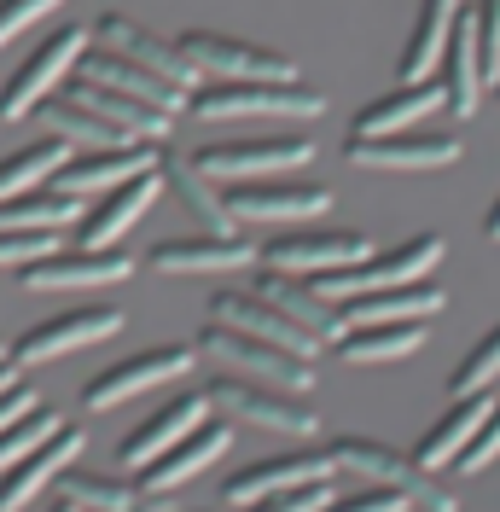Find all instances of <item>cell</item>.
<instances>
[{"label":"cell","mask_w":500,"mask_h":512,"mask_svg":"<svg viewBox=\"0 0 500 512\" xmlns=\"http://www.w3.org/2000/svg\"><path fill=\"white\" fill-rule=\"evenodd\" d=\"M437 111H448V94H442L437 76H425V82H402L396 94L361 105V111H355V123H349V134H402V128L431 123Z\"/></svg>","instance_id":"obj_28"},{"label":"cell","mask_w":500,"mask_h":512,"mask_svg":"<svg viewBox=\"0 0 500 512\" xmlns=\"http://www.w3.org/2000/svg\"><path fill=\"white\" fill-rule=\"evenodd\" d=\"M30 117H41V123H47V134H53V140H64L70 152H88V146H123V140H128L123 128H111L99 111L76 105L70 94H47Z\"/></svg>","instance_id":"obj_34"},{"label":"cell","mask_w":500,"mask_h":512,"mask_svg":"<svg viewBox=\"0 0 500 512\" xmlns=\"http://www.w3.org/2000/svg\"><path fill=\"white\" fill-rule=\"evenodd\" d=\"M123 332V309L111 303H94V309H64V315L30 326L24 338H12V361L18 367H35V361H59V355H76L88 344H105Z\"/></svg>","instance_id":"obj_11"},{"label":"cell","mask_w":500,"mask_h":512,"mask_svg":"<svg viewBox=\"0 0 500 512\" xmlns=\"http://www.w3.org/2000/svg\"><path fill=\"white\" fill-rule=\"evenodd\" d=\"M88 35H94L99 47H117V53H128L134 64H146V70H157V76H169L175 88H198V70L181 59V47H175V41H163L157 30H146V24L123 18V12H105Z\"/></svg>","instance_id":"obj_23"},{"label":"cell","mask_w":500,"mask_h":512,"mask_svg":"<svg viewBox=\"0 0 500 512\" xmlns=\"http://www.w3.org/2000/svg\"><path fill=\"white\" fill-rule=\"evenodd\" d=\"M0 361H12V344H0Z\"/></svg>","instance_id":"obj_49"},{"label":"cell","mask_w":500,"mask_h":512,"mask_svg":"<svg viewBox=\"0 0 500 512\" xmlns=\"http://www.w3.org/2000/svg\"><path fill=\"white\" fill-rule=\"evenodd\" d=\"M442 303H448L442 286L413 280V286H384V291L344 297V303H338V315H344V326H373V320H437Z\"/></svg>","instance_id":"obj_29"},{"label":"cell","mask_w":500,"mask_h":512,"mask_svg":"<svg viewBox=\"0 0 500 512\" xmlns=\"http://www.w3.org/2000/svg\"><path fill=\"white\" fill-rule=\"evenodd\" d=\"M59 251V233H24V227H0V268H24L35 256Z\"/></svg>","instance_id":"obj_42"},{"label":"cell","mask_w":500,"mask_h":512,"mask_svg":"<svg viewBox=\"0 0 500 512\" xmlns=\"http://www.w3.org/2000/svg\"><path fill=\"white\" fill-rule=\"evenodd\" d=\"M76 76H94V82L117 88V94L146 99V105L169 111V117H181V111H187V99H192V88H175L169 76H157V70L134 64L128 53H117V47H99V41H88V47H82V59H76Z\"/></svg>","instance_id":"obj_16"},{"label":"cell","mask_w":500,"mask_h":512,"mask_svg":"<svg viewBox=\"0 0 500 512\" xmlns=\"http://www.w3.org/2000/svg\"><path fill=\"white\" fill-rule=\"evenodd\" d=\"M53 6H64V0H0V47L18 41L24 30H35Z\"/></svg>","instance_id":"obj_44"},{"label":"cell","mask_w":500,"mask_h":512,"mask_svg":"<svg viewBox=\"0 0 500 512\" xmlns=\"http://www.w3.org/2000/svg\"><path fill=\"white\" fill-rule=\"evenodd\" d=\"M204 419H210V396H204V390L163 402L146 425H134V431L123 437V448H117V466H123V472H146L157 454H169V448L181 443L192 425H204Z\"/></svg>","instance_id":"obj_19"},{"label":"cell","mask_w":500,"mask_h":512,"mask_svg":"<svg viewBox=\"0 0 500 512\" xmlns=\"http://www.w3.org/2000/svg\"><path fill=\"white\" fill-rule=\"evenodd\" d=\"M460 12H466L460 0H419L413 35H407L402 64H396V76H402V82H425V76H437L442 47H448V35H454V18H460Z\"/></svg>","instance_id":"obj_31"},{"label":"cell","mask_w":500,"mask_h":512,"mask_svg":"<svg viewBox=\"0 0 500 512\" xmlns=\"http://www.w3.org/2000/svg\"><path fill=\"white\" fill-rule=\"evenodd\" d=\"M344 158L355 169H448L460 158V134L402 128V134H349Z\"/></svg>","instance_id":"obj_15"},{"label":"cell","mask_w":500,"mask_h":512,"mask_svg":"<svg viewBox=\"0 0 500 512\" xmlns=\"http://www.w3.org/2000/svg\"><path fill=\"white\" fill-rule=\"evenodd\" d=\"M483 233H489V239H500V198H495V210H489V222H483Z\"/></svg>","instance_id":"obj_46"},{"label":"cell","mask_w":500,"mask_h":512,"mask_svg":"<svg viewBox=\"0 0 500 512\" xmlns=\"http://www.w3.org/2000/svg\"><path fill=\"white\" fill-rule=\"evenodd\" d=\"M157 158H163V146H146V140L88 146V152H70V158L53 169L47 187L70 192V198H99V192H111V187H123V181H134V175L157 169Z\"/></svg>","instance_id":"obj_10"},{"label":"cell","mask_w":500,"mask_h":512,"mask_svg":"<svg viewBox=\"0 0 500 512\" xmlns=\"http://www.w3.org/2000/svg\"><path fill=\"white\" fill-rule=\"evenodd\" d=\"M495 94H500V76H495Z\"/></svg>","instance_id":"obj_51"},{"label":"cell","mask_w":500,"mask_h":512,"mask_svg":"<svg viewBox=\"0 0 500 512\" xmlns=\"http://www.w3.org/2000/svg\"><path fill=\"white\" fill-rule=\"evenodd\" d=\"M59 489H64V501H76L82 512H134L140 507L134 495H146V489H134V483L99 478V472H64Z\"/></svg>","instance_id":"obj_37"},{"label":"cell","mask_w":500,"mask_h":512,"mask_svg":"<svg viewBox=\"0 0 500 512\" xmlns=\"http://www.w3.org/2000/svg\"><path fill=\"white\" fill-rule=\"evenodd\" d=\"M332 454H274V460H250V466H239L233 478H227V507H256L262 495H280V489H297V483H320L332 478Z\"/></svg>","instance_id":"obj_22"},{"label":"cell","mask_w":500,"mask_h":512,"mask_svg":"<svg viewBox=\"0 0 500 512\" xmlns=\"http://www.w3.org/2000/svg\"><path fill=\"white\" fill-rule=\"evenodd\" d=\"M157 192H163V175L157 169H146V175H134V181H123V187H111V192H99V204L82 216V245L111 251L128 227L157 204Z\"/></svg>","instance_id":"obj_26"},{"label":"cell","mask_w":500,"mask_h":512,"mask_svg":"<svg viewBox=\"0 0 500 512\" xmlns=\"http://www.w3.org/2000/svg\"><path fill=\"white\" fill-rule=\"evenodd\" d=\"M210 408L221 419H245V425H262V431H280V437H309L314 431V408L303 402V390H280V384L245 379V373H221V379L204 384Z\"/></svg>","instance_id":"obj_3"},{"label":"cell","mask_w":500,"mask_h":512,"mask_svg":"<svg viewBox=\"0 0 500 512\" xmlns=\"http://www.w3.org/2000/svg\"><path fill=\"white\" fill-rule=\"evenodd\" d=\"M500 460V396H495V408L483 414V425H477V437H471L466 448H460V460H454V472H483V466H495Z\"/></svg>","instance_id":"obj_41"},{"label":"cell","mask_w":500,"mask_h":512,"mask_svg":"<svg viewBox=\"0 0 500 512\" xmlns=\"http://www.w3.org/2000/svg\"><path fill=\"white\" fill-rule=\"evenodd\" d=\"M495 379H500V326L489 332V338H477V350L454 367L448 390H454V396H471V390H489Z\"/></svg>","instance_id":"obj_39"},{"label":"cell","mask_w":500,"mask_h":512,"mask_svg":"<svg viewBox=\"0 0 500 512\" xmlns=\"http://www.w3.org/2000/svg\"><path fill=\"white\" fill-rule=\"evenodd\" d=\"M431 320H373V326H344L338 332V355L367 367V361H402L425 344Z\"/></svg>","instance_id":"obj_32"},{"label":"cell","mask_w":500,"mask_h":512,"mask_svg":"<svg viewBox=\"0 0 500 512\" xmlns=\"http://www.w3.org/2000/svg\"><path fill=\"white\" fill-rule=\"evenodd\" d=\"M495 408V396L489 390H471V396H454V408L419 437V448H413V460L425 466V472H442V466H454L460 460V448L477 437V425H483V414Z\"/></svg>","instance_id":"obj_30"},{"label":"cell","mask_w":500,"mask_h":512,"mask_svg":"<svg viewBox=\"0 0 500 512\" xmlns=\"http://www.w3.org/2000/svg\"><path fill=\"white\" fill-rule=\"evenodd\" d=\"M30 408H41V396H35V390H30L24 379H12L6 390H0V431H6L12 419H24Z\"/></svg>","instance_id":"obj_45"},{"label":"cell","mask_w":500,"mask_h":512,"mask_svg":"<svg viewBox=\"0 0 500 512\" xmlns=\"http://www.w3.org/2000/svg\"><path fill=\"white\" fill-rule=\"evenodd\" d=\"M64 94L76 99V105H88V111H99L111 128H123L128 140H146V146H163L169 134H175V117L169 111H157V105H146V99L134 94H117V88H105V82H94V76H64Z\"/></svg>","instance_id":"obj_18"},{"label":"cell","mask_w":500,"mask_h":512,"mask_svg":"<svg viewBox=\"0 0 500 512\" xmlns=\"http://www.w3.org/2000/svg\"><path fill=\"white\" fill-rule=\"evenodd\" d=\"M210 309H216V320H227V326L256 332V338H268V344H285V350H297V355H320L326 350L314 332H303V326L285 315L274 297H262V291H221Z\"/></svg>","instance_id":"obj_24"},{"label":"cell","mask_w":500,"mask_h":512,"mask_svg":"<svg viewBox=\"0 0 500 512\" xmlns=\"http://www.w3.org/2000/svg\"><path fill=\"white\" fill-rule=\"evenodd\" d=\"M82 216H88V198H70L59 187H35L0 204V227H24V233H64V227H82Z\"/></svg>","instance_id":"obj_35"},{"label":"cell","mask_w":500,"mask_h":512,"mask_svg":"<svg viewBox=\"0 0 500 512\" xmlns=\"http://www.w3.org/2000/svg\"><path fill=\"white\" fill-rule=\"evenodd\" d=\"M59 425H64V419L53 414L47 402H41V408H30L24 419H12V425L0 431V472H12V466H18L24 454H35V448L47 443V437H53Z\"/></svg>","instance_id":"obj_38"},{"label":"cell","mask_w":500,"mask_h":512,"mask_svg":"<svg viewBox=\"0 0 500 512\" xmlns=\"http://www.w3.org/2000/svg\"><path fill=\"white\" fill-rule=\"evenodd\" d=\"M192 163L210 181H262V175H285L314 163V140L309 134H256V140H210L198 146Z\"/></svg>","instance_id":"obj_6"},{"label":"cell","mask_w":500,"mask_h":512,"mask_svg":"<svg viewBox=\"0 0 500 512\" xmlns=\"http://www.w3.org/2000/svg\"><path fill=\"white\" fill-rule=\"evenodd\" d=\"M157 175H163V187L187 204V216H198L204 233H233V227H239L227 216V198L216 192V181H210L192 158H169V152H163V158H157Z\"/></svg>","instance_id":"obj_33"},{"label":"cell","mask_w":500,"mask_h":512,"mask_svg":"<svg viewBox=\"0 0 500 512\" xmlns=\"http://www.w3.org/2000/svg\"><path fill=\"white\" fill-rule=\"evenodd\" d=\"M76 454H82V431L76 425H59L35 454H24L12 472H0V512H24L47 483H59L76 466Z\"/></svg>","instance_id":"obj_21"},{"label":"cell","mask_w":500,"mask_h":512,"mask_svg":"<svg viewBox=\"0 0 500 512\" xmlns=\"http://www.w3.org/2000/svg\"><path fill=\"white\" fill-rule=\"evenodd\" d=\"M175 47L198 76H216V82H297V64L285 53L256 47V41H233L221 30H187Z\"/></svg>","instance_id":"obj_7"},{"label":"cell","mask_w":500,"mask_h":512,"mask_svg":"<svg viewBox=\"0 0 500 512\" xmlns=\"http://www.w3.org/2000/svg\"><path fill=\"white\" fill-rule=\"evenodd\" d=\"M256 291H262V297H274L285 315L297 320L303 332H314L320 344H338V332H344V315H338V303H332L326 291L314 286L309 274H280V268H262Z\"/></svg>","instance_id":"obj_27"},{"label":"cell","mask_w":500,"mask_h":512,"mask_svg":"<svg viewBox=\"0 0 500 512\" xmlns=\"http://www.w3.org/2000/svg\"><path fill=\"white\" fill-rule=\"evenodd\" d=\"M204 355H216L227 373H245V379H262V384H280V390H303L309 396L314 384V355H297L285 344H268L256 332H239L227 320H210L198 338H192Z\"/></svg>","instance_id":"obj_2"},{"label":"cell","mask_w":500,"mask_h":512,"mask_svg":"<svg viewBox=\"0 0 500 512\" xmlns=\"http://www.w3.org/2000/svg\"><path fill=\"white\" fill-rule=\"evenodd\" d=\"M227 216L233 222H303V216H326L332 192L314 181H285V175H262V181H227Z\"/></svg>","instance_id":"obj_12"},{"label":"cell","mask_w":500,"mask_h":512,"mask_svg":"<svg viewBox=\"0 0 500 512\" xmlns=\"http://www.w3.org/2000/svg\"><path fill=\"white\" fill-rule=\"evenodd\" d=\"M70 158V146L53 140V134H41L35 146H18V152H6L0 158V204L6 198H18V192H35L41 181H53V169Z\"/></svg>","instance_id":"obj_36"},{"label":"cell","mask_w":500,"mask_h":512,"mask_svg":"<svg viewBox=\"0 0 500 512\" xmlns=\"http://www.w3.org/2000/svg\"><path fill=\"white\" fill-rule=\"evenodd\" d=\"M192 117L204 123H221V117H320L326 111V94L309 88L303 76L297 82H198L187 99Z\"/></svg>","instance_id":"obj_1"},{"label":"cell","mask_w":500,"mask_h":512,"mask_svg":"<svg viewBox=\"0 0 500 512\" xmlns=\"http://www.w3.org/2000/svg\"><path fill=\"white\" fill-rule=\"evenodd\" d=\"M233 448V431H227V419H204V425H192L181 443L169 448V454H157L152 466L140 472V489L146 495H169V489H181V483H192L204 466H216L221 454Z\"/></svg>","instance_id":"obj_20"},{"label":"cell","mask_w":500,"mask_h":512,"mask_svg":"<svg viewBox=\"0 0 500 512\" xmlns=\"http://www.w3.org/2000/svg\"><path fill=\"white\" fill-rule=\"evenodd\" d=\"M437 262H442V239H437V233H419V239H402L396 251H367L361 262H349V268L314 274V286L326 291L332 303H344V297H361V291L431 280V268H437Z\"/></svg>","instance_id":"obj_4"},{"label":"cell","mask_w":500,"mask_h":512,"mask_svg":"<svg viewBox=\"0 0 500 512\" xmlns=\"http://www.w3.org/2000/svg\"><path fill=\"white\" fill-rule=\"evenodd\" d=\"M134 512H157V507H152V501H140V507H134Z\"/></svg>","instance_id":"obj_50"},{"label":"cell","mask_w":500,"mask_h":512,"mask_svg":"<svg viewBox=\"0 0 500 512\" xmlns=\"http://www.w3.org/2000/svg\"><path fill=\"white\" fill-rule=\"evenodd\" d=\"M326 454H332L344 472H355V478L390 483V489H402L407 501H419V507H431V512H454V501H448L437 483H431V472H425L413 454H396V448L367 443V437H332V448H326Z\"/></svg>","instance_id":"obj_8"},{"label":"cell","mask_w":500,"mask_h":512,"mask_svg":"<svg viewBox=\"0 0 500 512\" xmlns=\"http://www.w3.org/2000/svg\"><path fill=\"white\" fill-rule=\"evenodd\" d=\"M245 262H256V245L239 233H175L146 251L152 274H233Z\"/></svg>","instance_id":"obj_17"},{"label":"cell","mask_w":500,"mask_h":512,"mask_svg":"<svg viewBox=\"0 0 500 512\" xmlns=\"http://www.w3.org/2000/svg\"><path fill=\"white\" fill-rule=\"evenodd\" d=\"M47 512H82V507H76V501H53Z\"/></svg>","instance_id":"obj_48"},{"label":"cell","mask_w":500,"mask_h":512,"mask_svg":"<svg viewBox=\"0 0 500 512\" xmlns=\"http://www.w3.org/2000/svg\"><path fill=\"white\" fill-rule=\"evenodd\" d=\"M192 361H198V344H163V350H146V355H134V361H117V367H105L99 379L82 384V408L105 414V408H117V402H134V396H146L157 384L181 379Z\"/></svg>","instance_id":"obj_13"},{"label":"cell","mask_w":500,"mask_h":512,"mask_svg":"<svg viewBox=\"0 0 500 512\" xmlns=\"http://www.w3.org/2000/svg\"><path fill=\"white\" fill-rule=\"evenodd\" d=\"M407 507H413V501H407L402 489L361 478V489H349V495H338V489H332V501H326L320 512H407Z\"/></svg>","instance_id":"obj_40"},{"label":"cell","mask_w":500,"mask_h":512,"mask_svg":"<svg viewBox=\"0 0 500 512\" xmlns=\"http://www.w3.org/2000/svg\"><path fill=\"white\" fill-rule=\"evenodd\" d=\"M332 501V489H326V478L320 483H297V489H280V495H262L256 507H245V512H320Z\"/></svg>","instance_id":"obj_43"},{"label":"cell","mask_w":500,"mask_h":512,"mask_svg":"<svg viewBox=\"0 0 500 512\" xmlns=\"http://www.w3.org/2000/svg\"><path fill=\"white\" fill-rule=\"evenodd\" d=\"M134 274V256L94 251V245H76V251H47L18 268V286L24 291H88V286H117Z\"/></svg>","instance_id":"obj_14"},{"label":"cell","mask_w":500,"mask_h":512,"mask_svg":"<svg viewBox=\"0 0 500 512\" xmlns=\"http://www.w3.org/2000/svg\"><path fill=\"white\" fill-rule=\"evenodd\" d=\"M373 251L367 233H349V227H303V233H280L268 245H256V262L262 268H280V274H332V268H349Z\"/></svg>","instance_id":"obj_9"},{"label":"cell","mask_w":500,"mask_h":512,"mask_svg":"<svg viewBox=\"0 0 500 512\" xmlns=\"http://www.w3.org/2000/svg\"><path fill=\"white\" fill-rule=\"evenodd\" d=\"M12 379H18V373H12V361H0V390H6Z\"/></svg>","instance_id":"obj_47"},{"label":"cell","mask_w":500,"mask_h":512,"mask_svg":"<svg viewBox=\"0 0 500 512\" xmlns=\"http://www.w3.org/2000/svg\"><path fill=\"white\" fill-rule=\"evenodd\" d=\"M437 82H442V94H448V111H454V117H471V111L483 105V94H489V70H483L477 18H471V12L454 18V35H448L442 64H437Z\"/></svg>","instance_id":"obj_25"},{"label":"cell","mask_w":500,"mask_h":512,"mask_svg":"<svg viewBox=\"0 0 500 512\" xmlns=\"http://www.w3.org/2000/svg\"><path fill=\"white\" fill-rule=\"evenodd\" d=\"M82 47H88V24H64V30H47V35H41V41L30 47V59L6 76V88H0V117H6V123L30 117L35 105H41V99H47V94L64 82V76L76 70Z\"/></svg>","instance_id":"obj_5"}]
</instances>
